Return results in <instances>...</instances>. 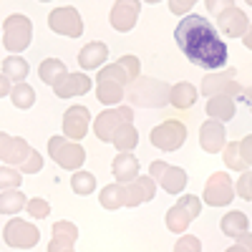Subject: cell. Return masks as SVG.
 Returning a JSON list of instances; mask_svg holds the SVG:
<instances>
[{"label": "cell", "mask_w": 252, "mask_h": 252, "mask_svg": "<svg viewBox=\"0 0 252 252\" xmlns=\"http://www.w3.org/2000/svg\"><path fill=\"white\" fill-rule=\"evenodd\" d=\"M235 187H232V177L224 174V172H215L212 177L207 179L204 184V202L209 207H227V204H232L235 199Z\"/></svg>", "instance_id": "4fadbf2b"}, {"label": "cell", "mask_w": 252, "mask_h": 252, "mask_svg": "<svg viewBox=\"0 0 252 252\" xmlns=\"http://www.w3.org/2000/svg\"><path fill=\"white\" fill-rule=\"evenodd\" d=\"M136 78H141V63L131 53L121 56L116 63H111V66H103L98 71V76H96V81H114V83H119V86H124V89H129Z\"/></svg>", "instance_id": "52a82bcc"}, {"label": "cell", "mask_w": 252, "mask_h": 252, "mask_svg": "<svg viewBox=\"0 0 252 252\" xmlns=\"http://www.w3.org/2000/svg\"><path fill=\"white\" fill-rule=\"evenodd\" d=\"M23 182V174L15 166H0V192H8V189H18Z\"/></svg>", "instance_id": "e575fe53"}, {"label": "cell", "mask_w": 252, "mask_h": 252, "mask_svg": "<svg viewBox=\"0 0 252 252\" xmlns=\"http://www.w3.org/2000/svg\"><path fill=\"white\" fill-rule=\"evenodd\" d=\"M192 8H194V0H184V3H169V10L172 13H177V15H184V13H192Z\"/></svg>", "instance_id": "b9f144b4"}, {"label": "cell", "mask_w": 252, "mask_h": 252, "mask_svg": "<svg viewBox=\"0 0 252 252\" xmlns=\"http://www.w3.org/2000/svg\"><path fill=\"white\" fill-rule=\"evenodd\" d=\"M222 159H224L227 169H232V172H247V164H245V159L240 154V141L227 144L224 152H222Z\"/></svg>", "instance_id": "d6a6232c"}, {"label": "cell", "mask_w": 252, "mask_h": 252, "mask_svg": "<svg viewBox=\"0 0 252 252\" xmlns=\"http://www.w3.org/2000/svg\"><path fill=\"white\" fill-rule=\"evenodd\" d=\"M139 13H141V3H139V0H116L111 13H109V23L119 33H129L136 26Z\"/></svg>", "instance_id": "e0dca14e"}, {"label": "cell", "mask_w": 252, "mask_h": 252, "mask_svg": "<svg viewBox=\"0 0 252 252\" xmlns=\"http://www.w3.org/2000/svg\"><path fill=\"white\" fill-rule=\"evenodd\" d=\"M96 98L103 103V106H119V103L126 98V89L119 86L114 81H96Z\"/></svg>", "instance_id": "83f0119b"}, {"label": "cell", "mask_w": 252, "mask_h": 252, "mask_svg": "<svg viewBox=\"0 0 252 252\" xmlns=\"http://www.w3.org/2000/svg\"><path fill=\"white\" fill-rule=\"evenodd\" d=\"M111 144L119 149V154H131V152L136 149V144H139V131H136V126H134V124L119 126V131L114 134Z\"/></svg>", "instance_id": "f1b7e54d"}, {"label": "cell", "mask_w": 252, "mask_h": 252, "mask_svg": "<svg viewBox=\"0 0 252 252\" xmlns=\"http://www.w3.org/2000/svg\"><path fill=\"white\" fill-rule=\"evenodd\" d=\"M31 40H33V23H31V18L23 15V13L8 15L5 23H3V46H5V51L18 56V53H23L31 46Z\"/></svg>", "instance_id": "277c9868"}, {"label": "cell", "mask_w": 252, "mask_h": 252, "mask_svg": "<svg viewBox=\"0 0 252 252\" xmlns=\"http://www.w3.org/2000/svg\"><path fill=\"white\" fill-rule=\"evenodd\" d=\"M149 141H152V146H157L161 152H177L187 141V126L177 119H169V121L154 126L149 134Z\"/></svg>", "instance_id": "8fae6325"}, {"label": "cell", "mask_w": 252, "mask_h": 252, "mask_svg": "<svg viewBox=\"0 0 252 252\" xmlns=\"http://www.w3.org/2000/svg\"><path fill=\"white\" fill-rule=\"evenodd\" d=\"M48 154L61 169H68V172H81L83 161H86V149L78 141H71L66 136H51Z\"/></svg>", "instance_id": "5b68a950"}, {"label": "cell", "mask_w": 252, "mask_h": 252, "mask_svg": "<svg viewBox=\"0 0 252 252\" xmlns=\"http://www.w3.org/2000/svg\"><path fill=\"white\" fill-rule=\"evenodd\" d=\"M26 212L33 220H46V217H51V204L46 199H40V197H33L28 202V207H26Z\"/></svg>", "instance_id": "d590c367"}, {"label": "cell", "mask_w": 252, "mask_h": 252, "mask_svg": "<svg viewBox=\"0 0 252 252\" xmlns=\"http://www.w3.org/2000/svg\"><path fill=\"white\" fill-rule=\"evenodd\" d=\"M3 240L8 247H15V250H31L40 242V229L35 224H31L28 220H20V217H13L5 229H3Z\"/></svg>", "instance_id": "30bf717a"}, {"label": "cell", "mask_w": 252, "mask_h": 252, "mask_svg": "<svg viewBox=\"0 0 252 252\" xmlns=\"http://www.w3.org/2000/svg\"><path fill=\"white\" fill-rule=\"evenodd\" d=\"M199 212H202L199 197H194V194L179 197V202L169 209V212H166V229L174 232V235H184L189 222H194L199 217Z\"/></svg>", "instance_id": "8992f818"}, {"label": "cell", "mask_w": 252, "mask_h": 252, "mask_svg": "<svg viewBox=\"0 0 252 252\" xmlns=\"http://www.w3.org/2000/svg\"><path fill=\"white\" fill-rule=\"evenodd\" d=\"M91 126V111L86 106H71L66 114H63V136L71 141H81L83 136L89 134Z\"/></svg>", "instance_id": "ac0fdd59"}, {"label": "cell", "mask_w": 252, "mask_h": 252, "mask_svg": "<svg viewBox=\"0 0 252 252\" xmlns=\"http://www.w3.org/2000/svg\"><path fill=\"white\" fill-rule=\"evenodd\" d=\"M240 154H242L247 169H250V166H252V134H247V136L240 141Z\"/></svg>", "instance_id": "60d3db41"}, {"label": "cell", "mask_w": 252, "mask_h": 252, "mask_svg": "<svg viewBox=\"0 0 252 252\" xmlns=\"http://www.w3.org/2000/svg\"><path fill=\"white\" fill-rule=\"evenodd\" d=\"M157 197V182L152 177H136L131 184H106L101 189V207L103 209H121V207H139Z\"/></svg>", "instance_id": "7a4b0ae2"}, {"label": "cell", "mask_w": 252, "mask_h": 252, "mask_svg": "<svg viewBox=\"0 0 252 252\" xmlns=\"http://www.w3.org/2000/svg\"><path fill=\"white\" fill-rule=\"evenodd\" d=\"M76 240H78V227H76L73 222L61 220V222H56V224H53L48 252H63V250H73Z\"/></svg>", "instance_id": "ffe728a7"}, {"label": "cell", "mask_w": 252, "mask_h": 252, "mask_svg": "<svg viewBox=\"0 0 252 252\" xmlns=\"http://www.w3.org/2000/svg\"><path fill=\"white\" fill-rule=\"evenodd\" d=\"M31 73V66L23 56H8L3 61V76H8L10 81H18V83H26V76Z\"/></svg>", "instance_id": "4dcf8cb0"}, {"label": "cell", "mask_w": 252, "mask_h": 252, "mask_svg": "<svg viewBox=\"0 0 252 252\" xmlns=\"http://www.w3.org/2000/svg\"><path fill=\"white\" fill-rule=\"evenodd\" d=\"M174 40L179 51L194 63L197 68L217 71L227 63L229 48L224 38L217 33V28L209 23L204 15H184L179 26L174 28Z\"/></svg>", "instance_id": "6da1fadb"}, {"label": "cell", "mask_w": 252, "mask_h": 252, "mask_svg": "<svg viewBox=\"0 0 252 252\" xmlns=\"http://www.w3.org/2000/svg\"><path fill=\"white\" fill-rule=\"evenodd\" d=\"M169 94H172L169 83H164L159 78H149V76L136 78L131 86L126 89L129 103L131 106H139V109H161L169 103Z\"/></svg>", "instance_id": "3957f363"}, {"label": "cell", "mask_w": 252, "mask_h": 252, "mask_svg": "<svg viewBox=\"0 0 252 252\" xmlns=\"http://www.w3.org/2000/svg\"><path fill=\"white\" fill-rule=\"evenodd\" d=\"M111 169H114L116 184H131L141 172V164L134 154H119V157H114Z\"/></svg>", "instance_id": "603a6c76"}, {"label": "cell", "mask_w": 252, "mask_h": 252, "mask_svg": "<svg viewBox=\"0 0 252 252\" xmlns=\"http://www.w3.org/2000/svg\"><path fill=\"white\" fill-rule=\"evenodd\" d=\"M250 28V20L245 15V10L235 3H227L224 10L217 15V33L227 35V38H242Z\"/></svg>", "instance_id": "9a60e30c"}, {"label": "cell", "mask_w": 252, "mask_h": 252, "mask_svg": "<svg viewBox=\"0 0 252 252\" xmlns=\"http://www.w3.org/2000/svg\"><path fill=\"white\" fill-rule=\"evenodd\" d=\"M199 146H202V149H204L207 154L224 152V146H227V131H224V124L207 119V121L199 126Z\"/></svg>", "instance_id": "d6986e66"}, {"label": "cell", "mask_w": 252, "mask_h": 252, "mask_svg": "<svg viewBox=\"0 0 252 252\" xmlns=\"http://www.w3.org/2000/svg\"><path fill=\"white\" fill-rule=\"evenodd\" d=\"M242 43H245V48H247V51H252V26H250V28H247V33L242 35Z\"/></svg>", "instance_id": "f6af8a7d"}, {"label": "cell", "mask_w": 252, "mask_h": 252, "mask_svg": "<svg viewBox=\"0 0 252 252\" xmlns=\"http://www.w3.org/2000/svg\"><path fill=\"white\" fill-rule=\"evenodd\" d=\"M38 76H40V81H43L46 86H53L56 89L58 83L68 76V68H66V63L58 61V58H46L38 66Z\"/></svg>", "instance_id": "484cf974"}, {"label": "cell", "mask_w": 252, "mask_h": 252, "mask_svg": "<svg viewBox=\"0 0 252 252\" xmlns=\"http://www.w3.org/2000/svg\"><path fill=\"white\" fill-rule=\"evenodd\" d=\"M149 177L164 189L166 194H182L184 189H187V172L182 169V166H172V164H166L161 159L152 161L149 166Z\"/></svg>", "instance_id": "9c48e42d"}, {"label": "cell", "mask_w": 252, "mask_h": 252, "mask_svg": "<svg viewBox=\"0 0 252 252\" xmlns=\"http://www.w3.org/2000/svg\"><path fill=\"white\" fill-rule=\"evenodd\" d=\"M48 28L58 35H66V38H78L83 33V20L78 15L76 8L71 5H61L56 10H51L48 15Z\"/></svg>", "instance_id": "5bb4252c"}, {"label": "cell", "mask_w": 252, "mask_h": 252, "mask_svg": "<svg viewBox=\"0 0 252 252\" xmlns=\"http://www.w3.org/2000/svg\"><path fill=\"white\" fill-rule=\"evenodd\" d=\"M10 91H13V86H10V78H8V76H3V73H0V98H5V96H10Z\"/></svg>", "instance_id": "7bdbcfd3"}, {"label": "cell", "mask_w": 252, "mask_h": 252, "mask_svg": "<svg viewBox=\"0 0 252 252\" xmlns=\"http://www.w3.org/2000/svg\"><path fill=\"white\" fill-rule=\"evenodd\" d=\"M242 86L235 81V68L232 71H222V73H209L202 81V96L215 98V96H232L235 101L242 98Z\"/></svg>", "instance_id": "7c38bea8"}, {"label": "cell", "mask_w": 252, "mask_h": 252, "mask_svg": "<svg viewBox=\"0 0 252 252\" xmlns=\"http://www.w3.org/2000/svg\"><path fill=\"white\" fill-rule=\"evenodd\" d=\"M58 98H73V96H83L91 91V78L86 73H68L58 86L53 89Z\"/></svg>", "instance_id": "7402d4cb"}, {"label": "cell", "mask_w": 252, "mask_h": 252, "mask_svg": "<svg viewBox=\"0 0 252 252\" xmlns=\"http://www.w3.org/2000/svg\"><path fill=\"white\" fill-rule=\"evenodd\" d=\"M197 89L192 86L189 81H179V83H174L172 86V94H169V103L174 109H192L194 103H197Z\"/></svg>", "instance_id": "4316f807"}, {"label": "cell", "mask_w": 252, "mask_h": 252, "mask_svg": "<svg viewBox=\"0 0 252 252\" xmlns=\"http://www.w3.org/2000/svg\"><path fill=\"white\" fill-rule=\"evenodd\" d=\"M124 124H134V111L131 106H114V109H106V111H101L94 121V134L101 139V141H106L111 144L114 134L119 131V126Z\"/></svg>", "instance_id": "ba28073f"}, {"label": "cell", "mask_w": 252, "mask_h": 252, "mask_svg": "<svg viewBox=\"0 0 252 252\" xmlns=\"http://www.w3.org/2000/svg\"><path fill=\"white\" fill-rule=\"evenodd\" d=\"M220 229L227 235V237H242L245 232H250V217L240 209H229V212L220 220Z\"/></svg>", "instance_id": "d4e9b609"}, {"label": "cell", "mask_w": 252, "mask_h": 252, "mask_svg": "<svg viewBox=\"0 0 252 252\" xmlns=\"http://www.w3.org/2000/svg\"><path fill=\"white\" fill-rule=\"evenodd\" d=\"M10 101H13V106L15 109H31L33 103H35V91L33 86H28V83H15L13 91H10Z\"/></svg>", "instance_id": "1f68e13d"}, {"label": "cell", "mask_w": 252, "mask_h": 252, "mask_svg": "<svg viewBox=\"0 0 252 252\" xmlns=\"http://www.w3.org/2000/svg\"><path fill=\"white\" fill-rule=\"evenodd\" d=\"M109 58V46L106 43H101V40H94V43L89 46H83L81 53H78V66L83 71H96L101 68L103 63H106Z\"/></svg>", "instance_id": "44dd1931"}, {"label": "cell", "mask_w": 252, "mask_h": 252, "mask_svg": "<svg viewBox=\"0 0 252 252\" xmlns=\"http://www.w3.org/2000/svg\"><path fill=\"white\" fill-rule=\"evenodd\" d=\"M71 189H73V194H78V197H89L96 189V177L91 172H76L71 177Z\"/></svg>", "instance_id": "836d02e7"}, {"label": "cell", "mask_w": 252, "mask_h": 252, "mask_svg": "<svg viewBox=\"0 0 252 252\" xmlns=\"http://www.w3.org/2000/svg\"><path fill=\"white\" fill-rule=\"evenodd\" d=\"M250 5H252V0H250Z\"/></svg>", "instance_id": "7dc6e473"}, {"label": "cell", "mask_w": 252, "mask_h": 252, "mask_svg": "<svg viewBox=\"0 0 252 252\" xmlns=\"http://www.w3.org/2000/svg\"><path fill=\"white\" fill-rule=\"evenodd\" d=\"M207 116L212 121H232L237 116V101L232 96H215L207 101Z\"/></svg>", "instance_id": "cb8c5ba5"}, {"label": "cell", "mask_w": 252, "mask_h": 252, "mask_svg": "<svg viewBox=\"0 0 252 252\" xmlns=\"http://www.w3.org/2000/svg\"><path fill=\"white\" fill-rule=\"evenodd\" d=\"M235 192H237V197H240V199L252 202V169L242 172V177H240V179H237V184H235Z\"/></svg>", "instance_id": "8d00e7d4"}, {"label": "cell", "mask_w": 252, "mask_h": 252, "mask_svg": "<svg viewBox=\"0 0 252 252\" xmlns=\"http://www.w3.org/2000/svg\"><path fill=\"white\" fill-rule=\"evenodd\" d=\"M63 252H76V250H63Z\"/></svg>", "instance_id": "bcb514c9"}, {"label": "cell", "mask_w": 252, "mask_h": 252, "mask_svg": "<svg viewBox=\"0 0 252 252\" xmlns=\"http://www.w3.org/2000/svg\"><path fill=\"white\" fill-rule=\"evenodd\" d=\"M31 152L33 146L26 139L0 131V161H5V166H23Z\"/></svg>", "instance_id": "2e32d148"}, {"label": "cell", "mask_w": 252, "mask_h": 252, "mask_svg": "<svg viewBox=\"0 0 252 252\" xmlns=\"http://www.w3.org/2000/svg\"><path fill=\"white\" fill-rule=\"evenodd\" d=\"M174 252H202V242L194 235H182L174 245Z\"/></svg>", "instance_id": "74e56055"}, {"label": "cell", "mask_w": 252, "mask_h": 252, "mask_svg": "<svg viewBox=\"0 0 252 252\" xmlns=\"http://www.w3.org/2000/svg\"><path fill=\"white\" fill-rule=\"evenodd\" d=\"M224 252H252V232H245L242 237H237V242L232 247H227Z\"/></svg>", "instance_id": "ab89813d"}, {"label": "cell", "mask_w": 252, "mask_h": 252, "mask_svg": "<svg viewBox=\"0 0 252 252\" xmlns=\"http://www.w3.org/2000/svg\"><path fill=\"white\" fill-rule=\"evenodd\" d=\"M28 207V199L20 189H8L0 192V215H18L20 209Z\"/></svg>", "instance_id": "f546056e"}, {"label": "cell", "mask_w": 252, "mask_h": 252, "mask_svg": "<svg viewBox=\"0 0 252 252\" xmlns=\"http://www.w3.org/2000/svg\"><path fill=\"white\" fill-rule=\"evenodd\" d=\"M40 169H43V157H40L35 149L28 154V159H26V164L20 166V174H38Z\"/></svg>", "instance_id": "f35d334b"}, {"label": "cell", "mask_w": 252, "mask_h": 252, "mask_svg": "<svg viewBox=\"0 0 252 252\" xmlns=\"http://www.w3.org/2000/svg\"><path fill=\"white\" fill-rule=\"evenodd\" d=\"M242 101H245V106H247V109L252 111V86L242 91Z\"/></svg>", "instance_id": "ee69618b"}]
</instances>
